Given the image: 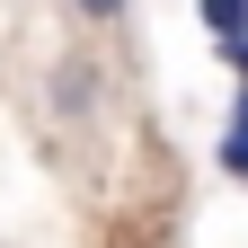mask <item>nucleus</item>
Returning a JSON list of instances; mask_svg holds the SVG:
<instances>
[{
  "mask_svg": "<svg viewBox=\"0 0 248 248\" xmlns=\"http://www.w3.org/2000/svg\"><path fill=\"white\" fill-rule=\"evenodd\" d=\"M222 177H239V186H248V142H239V133H222Z\"/></svg>",
  "mask_w": 248,
  "mask_h": 248,
  "instance_id": "nucleus-4",
  "label": "nucleus"
},
{
  "mask_svg": "<svg viewBox=\"0 0 248 248\" xmlns=\"http://www.w3.org/2000/svg\"><path fill=\"white\" fill-rule=\"evenodd\" d=\"M45 107L62 124H98L107 115V62L98 53H62L53 71H45Z\"/></svg>",
  "mask_w": 248,
  "mask_h": 248,
  "instance_id": "nucleus-1",
  "label": "nucleus"
},
{
  "mask_svg": "<svg viewBox=\"0 0 248 248\" xmlns=\"http://www.w3.org/2000/svg\"><path fill=\"white\" fill-rule=\"evenodd\" d=\"M213 45H222V62H231V71L248 80V36H213Z\"/></svg>",
  "mask_w": 248,
  "mask_h": 248,
  "instance_id": "nucleus-5",
  "label": "nucleus"
},
{
  "mask_svg": "<svg viewBox=\"0 0 248 248\" xmlns=\"http://www.w3.org/2000/svg\"><path fill=\"white\" fill-rule=\"evenodd\" d=\"M213 36H248V0H195Z\"/></svg>",
  "mask_w": 248,
  "mask_h": 248,
  "instance_id": "nucleus-2",
  "label": "nucleus"
},
{
  "mask_svg": "<svg viewBox=\"0 0 248 248\" xmlns=\"http://www.w3.org/2000/svg\"><path fill=\"white\" fill-rule=\"evenodd\" d=\"M231 133L248 142V80H239V98H231Z\"/></svg>",
  "mask_w": 248,
  "mask_h": 248,
  "instance_id": "nucleus-6",
  "label": "nucleus"
},
{
  "mask_svg": "<svg viewBox=\"0 0 248 248\" xmlns=\"http://www.w3.org/2000/svg\"><path fill=\"white\" fill-rule=\"evenodd\" d=\"M62 9H71V18H89V27H115L133 0H62Z\"/></svg>",
  "mask_w": 248,
  "mask_h": 248,
  "instance_id": "nucleus-3",
  "label": "nucleus"
}]
</instances>
